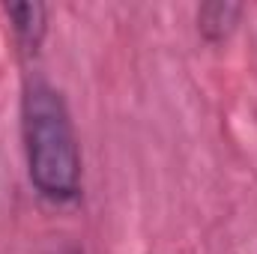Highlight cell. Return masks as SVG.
I'll list each match as a JSON object with an SVG mask.
<instances>
[{"label":"cell","instance_id":"6da1fadb","mask_svg":"<svg viewBox=\"0 0 257 254\" xmlns=\"http://www.w3.org/2000/svg\"><path fill=\"white\" fill-rule=\"evenodd\" d=\"M21 135L33 189L51 203H72L81 194V150L60 90L33 78L21 96Z\"/></svg>","mask_w":257,"mask_h":254},{"label":"cell","instance_id":"7a4b0ae2","mask_svg":"<svg viewBox=\"0 0 257 254\" xmlns=\"http://www.w3.org/2000/svg\"><path fill=\"white\" fill-rule=\"evenodd\" d=\"M12 30L27 51H36L45 36V6L42 3H12L6 6Z\"/></svg>","mask_w":257,"mask_h":254},{"label":"cell","instance_id":"3957f363","mask_svg":"<svg viewBox=\"0 0 257 254\" xmlns=\"http://www.w3.org/2000/svg\"><path fill=\"white\" fill-rule=\"evenodd\" d=\"M242 6L236 3H206L197 12V30L209 39V42H221L239 21Z\"/></svg>","mask_w":257,"mask_h":254},{"label":"cell","instance_id":"277c9868","mask_svg":"<svg viewBox=\"0 0 257 254\" xmlns=\"http://www.w3.org/2000/svg\"><path fill=\"white\" fill-rule=\"evenodd\" d=\"M63 254H78V251H63Z\"/></svg>","mask_w":257,"mask_h":254}]
</instances>
